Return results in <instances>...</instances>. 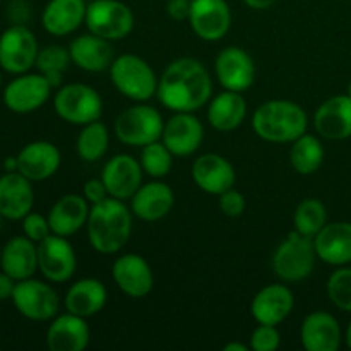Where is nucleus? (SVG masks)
<instances>
[{"label":"nucleus","instance_id":"nucleus-8","mask_svg":"<svg viewBox=\"0 0 351 351\" xmlns=\"http://www.w3.org/2000/svg\"><path fill=\"white\" fill-rule=\"evenodd\" d=\"M86 26L89 33L108 41L123 40L134 29V14L120 0H93L86 9Z\"/></svg>","mask_w":351,"mask_h":351},{"label":"nucleus","instance_id":"nucleus-43","mask_svg":"<svg viewBox=\"0 0 351 351\" xmlns=\"http://www.w3.org/2000/svg\"><path fill=\"white\" fill-rule=\"evenodd\" d=\"M31 9L26 0H10L7 5V17L10 24H26L29 21Z\"/></svg>","mask_w":351,"mask_h":351},{"label":"nucleus","instance_id":"nucleus-23","mask_svg":"<svg viewBox=\"0 0 351 351\" xmlns=\"http://www.w3.org/2000/svg\"><path fill=\"white\" fill-rule=\"evenodd\" d=\"M314 127L319 136L329 141H345L351 137V98L338 95L319 105L314 115Z\"/></svg>","mask_w":351,"mask_h":351},{"label":"nucleus","instance_id":"nucleus-11","mask_svg":"<svg viewBox=\"0 0 351 351\" xmlns=\"http://www.w3.org/2000/svg\"><path fill=\"white\" fill-rule=\"evenodd\" d=\"M77 267L75 250L67 237L50 233L38 243V269L50 283H65Z\"/></svg>","mask_w":351,"mask_h":351},{"label":"nucleus","instance_id":"nucleus-32","mask_svg":"<svg viewBox=\"0 0 351 351\" xmlns=\"http://www.w3.org/2000/svg\"><path fill=\"white\" fill-rule=\"evenodd\" d=\"M247 115V101L242 93L225 89L211 99L208 106V120L213 129L232 132L242 125Z\"/></svg>","mask_w":351,"mask_h":351},{"label":"nucleus","instance_id":"nucleus-47","mask_svg":"<svg viewBox=\"0 0 351 351\" xmlns=\"http://www.w3.org/2000/svg\"><path fill=\"white\" fill-rule=\"evenodd\" d=\"M3 168L5 171H17V156H9L3 161Z\"/></svg>","mask_w":351,"mask_h":351},{"label":"nucleus","instance_id":"nucleus-48","mask_svg":"<svg viewBox=\"0 0 351 351\" xmlns=\"http://www.w3.org/2000/svg\"><path fill=\"white\" fill-rule=\"evenodd\" d=\"M249 346L243 345V343H228V345L223 346V351H247Z\"/></svg>","mask_w":351,"mask_h":351},{"label":"nucleus","instance_id":"nucleus-20","mask_svg":"<svg viewBox=\"0 0 351 351\" xmlns=\"http://www.w3.org/2000/svg\"><path fill=\"white\" fill-rule=\"evenodd\" d=\"M293 305V293L287 285H267L252 298L250 314L257 324L278 326L291 314Z\"/></svg>","mask_w":351,"mask_h":351},{"label":"nucleus","instance_id":"nucleus-7","mask_svg":"<svg viewBox=\"0 0 351 351\" xmlns=\"http://www.w3.org/2000/svg\"><path fill=\"white\" fill-rule=\"evenodd\" d=\"M163 117L149 105H134L123 110L115 120V136L127 146L144 147L161 139Z\"/></svg>","mask_w":351,"mask_h":351},{"label":"nucleus","instance_id":"nucleus-21","mask_svg":"<svg viewBox=\"0 0 351 351\" xmlns=\"http://www.w3.org/2000/svg\"><path fill=\"white\" fill-rule=\"evenodd\" d=\"M91 331L84 317L67 312L55 315L47 329V346L50 351H84Z\"/></svg>","mask_w":351,"mask_h":351},{"label":"nucleus","instance_id":"nucleus-15","mask_svg":"<svg viewBox=\"0 0 351 351\" xmlns=\"http://www.w3.org/2000/svg\"><path fill=\"white\" fill-rule=\"evenodd\" d=\"M143 167L141 161L130 154H115L105 163L101 180L108 195L120 201H130L137 189L143 185Z\"/></svg>","mask_w":351,"mask_h":351},{"label":"nucleus","instance_id":"nucleus-27","mask_svg":"<svg viewBox=\"0 0 351 351\" xmlns=\"http://www.w3.org/2000/svg\"><path fill=\"white\" fill-rule=\"evenodd\" d=\"M86 0H48L41 12V24L51 36H67L86 19Z\"/></svg>","mask_w":351,"mask_h":351},{"label":"nucleus","instance_id":"nucleus-13","mask_svg":"<svg viewBox=\"0 0 351 351\" xmlns=\"http://www.w3.org/2000/svg\"><path fill=\"white\" fill-rule=\"evenodd\" d=\"M189 23L204 41H219L232 27V10L226 0H191Z\"/></svg>","mask_w":351,"mask_h":351},{"label":"nucleus","instance_id":"nucleus-25","mask_svg":"<svg viewBox=\"0 0 351 351\" xmlns=\"http://www.w3.org/2000/svg\"><path fill=\"white\" fill-rule=\"evenodd\" d=\"M175 194L165 182L154 180L137 189L130 197V211L143 221H160L173 209Z\"/></svg>","mask_w":351,"mask_h":351},{"label":"nucleus","instance_id":"nucleus-51","mask_svg":"<svg viewBox=\"0 0 351 351\" xmlns=\"http://www.w3.org/2000/svg\"><path fill=\"white\" fill-rule=\"evenodd\" d=\"M346 95H348L350 98H351V81H350V84H348V93H346Z\"/></svg>","mask_w":351,"mask_h":351},{"label":"nucleus","instance_id":"nucleus-14","mask_svg":"<svg viewBox=\"0 0 351 351\" xmlns=\"http://www.w3.org/2000/svg\"><path fill=\"white\" fill-rule=\"evenodd\" d=\"M215 72L223 88L243 93L256 81L257 69L254 58L243 48L226 47L216 57Z\"/></svg>","mask_w":351,"mask_h":351},{"label":"nucleus","instance_id":"nucleus-6","mask_svg":"<svg viewBox=\"0 0 351 351\" xmlns=\"http://www.w3.org/2000/svg\"><path fill=\"white\" fill-rule=\"evenodd\" d=\"M53 108L64 122L72 125H86L99 120L103 113V99L91 86L72 82L60 86L55 93Z\"/></svg>","mask_w":351,"mask_h":351},{"label":"nucleus","instance_id":"nucleus-45","mask_svg":"<svg viewBox=\"0 0 351 351\" xmlns=\"http://www.w3.org/2000/svg\"><path fill=\"white\" fill-rule=\"evenodd\" d=\"M17 281L12 276L5 273V271H0V302L12 300L14 290H16Z\"/></svg>","mask_w":351,"mask_h":351},{"label":"nucleus","instance_id":"nucleus-36","mask_svg":"<svg viewBox=\"0 0 351 351\" xmlns=\"http://www.w3.org/2000/svg\"><path fill=\"white\" fill-rule=\"evenodd\" d=\"M141 167L144 173L153 178L167 177L173 167V153L163 144V141H154L141 151Z\"/></svg>","mask_w":351,"mask_h":351},{"label":"nucleus","instance_id":"nucleus-18","mask_svg":"<svg viewBox=\"0 0 351 351\" xmlns=\"http://www.w3.org/2000/svg\"><path fill=\"white\" fill-rule=\"evenodd\" d=\"M60 163V151L50 141H33L17 154V171L31 182H43L53 177Z\"/></svg>","mask_w":351,"mask_h":351},{"label":"nucleus","instance_id":"nucleus-52","mask_svg":"<svg viewBox=\"0 0 351 351\" xmlns=\"http://www.w3.org/2000/svg\"><path fill=\"white\" fill-rule=\"evenodd\" d=\"M0 86H2V69H0Z\"/></svg>","mask_w":351,"mask_h":351},{"label":"nucleus","instance_id":"nucleus-53","mask_svg":"<svg viewBox=\"0 0 351 351\" xmlns=\"http://www.w3.org/2000/svg\"><path fill=\"white\" fill-rule=\"evenodd\" d=\"M0 261H2V249H0Z\"/></svg>","mask_w":351,"mask_h":351},{"label":"nucleus","instance_id":"nucleus-39","mask_svg":"<svg viewBox=\"0 0 351 351\" xmlns=\"http://www.w3.org/2000/svg\"><path fill=\"white\" fill-rule=\"evenodd\" d=\"M281 345V336L276 326L259 324L250 336V346L252 351H276Z\"/></svg>","mask_w":351,"mask_h":351},{"label":"nucleus","instance_id":"nucleus-38","mask_svg":"<svg viewBox=\"0 0 351 351\" xmlns=\"http://www.w3.org/2000/svg\"><path fill=\"white\" fill-rule=\"evenodd\" d=\"M71 62L72 58L69 53V48L62 47V45H48V47L40 48L34 67L43 75L64 74Z\"/></svg>","mask_w":351,"mask_h":351},{"label":"nucleus","instance_id":"nucleus-54","mask_svg":"<svg viewBox=\"0 0 351 351\" xmlns=\"http://www.w3.org/2000/svg\"><path fill=\"white\" fill-rule=\"evenodd\" d=\"M0 2H3V0H0Z\"/></svg>","mask_w":351,"mask_h":351},{"label":"nucleus","instance_id":"nucleus-19","mask_svg":"<svg viewBox=\"0 0 351 351\" xmlns=\"http://www.w3.org/2000/svg\"><path fill=\"white\" fill-rule=\"evenodd\" d=\"M33 182L19 171H5L0 177V215L10 221H19L33 211Z\"/></svg>","mask_w":351,"mask_h":351},{"label":"nucleus","instance_id":"nucleus-31","mask_svg":"<svg viewBox=\"0 0 351 351\" xmlns=\"http://www.w3.org/2000/svg\"><path fill=\"white\" fill-rule=\"evenodd\" d=\"M108 300L106 287L96 278H82L75 281L65 293V308L67 312L88 319L103 311Z\"/></svg>","mask_w":351,"mask_h":351},{"label":"nucleus","instance_id":"nucleus-33","mask_svg":"<svg viewBox=\"0 0 351 351\" xmlns=\"http://www.w3.org/2000/svg\"><path fill=\"white\" fill-rule=\"evenodd\" d=\"M291 167L300 175H312L321 168L324 161V146L319 137L305 132L291 143L290 149Z\"/></svg>","mask_w":351,"mask_h":351},{"label":"nucleus","instance_id":"nucleus-28","mask_svg":"<svg viewBox=\"0 0 351 351\" xmlns=\"http://www.w3.org/2000/svg\"><path fill=\"white\" fill-rule=\"evenodd\" d=\"M89 202L84 195L67 194L62 195L48 213V223H50L51 233L60 237H72L88 223Z\"/></svg>","mask_w":351,"mask_h":351},{"label":"nucleus","instance_id":"nucleus-42","mask_svg":"<svg viewBox=\"0 0 351 351\" xmlns=\"http://www.w3.org/2000/svg\"><path fill=\"white\" fill-rule=\"evenodd\" d=\"M82 195L86 197V201L89 204H98V202L108 199V191H106L105 184H103L101 178H93V180H88L84 184V189H82Z\"/></svg>","mask_w":351,"mask_h":351},{"label":"nucleus","instance_id":"nucleus-17","mask_svg":"<svg viewBox=\"0 0 351 351\" xmlns=\"http://www.w3.org/2000/svg\"><path fill=\"white\" fill-rule=\"evenodd\" d=\"M204 127L191 112H177L165 122L161 141L173 156H191L201 147Z\"/></svg>","mask_w":351,"mask_h":351},{"label":"nucleus","instance_id":"nucleus-35","mask_svg":"<svg viewBox=\"0 0 351 351\" xmlns=\"http://www.w3.org/2000/svg\"><path fill=\"white\" fill-rule=\"evenodd\" d=\"M326 225H328V209L319 199H304L295 209L293 228L302 235L314 239Z\"/></svg>","mask_w":351,"mask_h":351},{"label":"nucleus","instance_id":"nucleus-24","mask_svg":"<svg viewBox=\"0 0 351 351\" xmlns=\"http://www.w3.org/2000/svg\"><path fill=\"white\" fill-rule=\"evenodd\" d=\"M341 339V326L329 312L315 311L302 322L300 341L307 351H338Z\"/></svg>","mask_w":351,"mask_h":351},{"label":"nucleus","instance_id":"nucleus-3","mask_svg":"<svg viewBox=\"0 0 351 351\" xmlns=\"http://www.w3.org/2000/svg\"><path fill=\"white\" fill-rule=\"evenodd\" d=\"M308 117L298 103L271 99L263 103L252 115V129L267 143H293L307 132Z\"/></svg>","mask_w":351,"mask_h":351},{"label":"nucleus","instance_id":"nucleus-44","mask_svg":"<svg viewBox=\"0 0 351 351\" xmlns=\"http://www.w3.org/2000/svg\"><path fill=\"white\" fill-rule=\"evenodd\" d=\"M167 12L175 21H189L191 0H168Z\"/></svg>","mask_w":351,"mask_h":351},{"label":"nucleus","instance_id":"nucleus-1","mask_svg":"<svg viewBox=\"0 0 351 351\" xmlns=\"http://www.w3.org/2000/svg\"><path fill=\"white\" fill-rule=\"evenodd\" d=\"M213 81L199 60L182 57L165 69L158 81V98L171 112H195L209 101Z\"/></svg>","mask_w":351,"mask_h":351},{"label":"nucleus","instance_id":"nucleus-34","mask_svg":"<svg viewBox=\"0 0 351 351\" xmlns=\"http://www.w3.org/2000/svg\"><path fill=\"white\" fill-rule=\"evenodd\" d=\"M108 146L110 134L105 123L95 120V122L82 125V130L77 136V143H75V149L82 160L88 163L101 160L108 151Z\"/></svg>","mask_w":351,"mask_h":351},{"label":"nucleus","instance_id":"nucleus-46","mask_svg":"<svg viewBox=\"0 0 351 351\" xmlns=\"http://www.w3.org/2000/svg\"><path fill=\"white\" fill-rule=\"evenodd\" d=\"M276 2L278 0H243V3L254 10H266L273 7Z\"/></svg>","mask_w":351,"mask_h":351},{"label":"nucleus","instance_id":"nucleus-26","mask_svg":"<svg viewBox=\"0 0 351 351\" xmlns=\"http://www.w3.org/2000/svg\"><path fill=\"white\" fill-rule=\"evenodd\" d=\"M315 254L329 266H348L351 263V223H328L314 237Z\"/></svg>","mask_w":351,"mask_h":351},{"label":"nucleus","instance_id":"nucleus-2","mask_svg":"<svg viewBox=\"0 0 351 351\" xmlns=\"http://www.w3.org/2000/svg\"><path fill=\"white\" fill-rule=\"evenodd\" d=\"M132 211L120 199L108 197L89 209L88 240L99 254H117L125 247L132 235Z\"/></svg>","mask_w":351,"mask_h":351},{"label":"nucleus","instance_id":"nucleus-16","mask_svg":"<svg viewBox=\"0 0 351 351\" xmlns=\"http://www.w3.org/2000/svg\"><path fill=\"white\" fill-rule=\"evenodd\" d=\"M112 276L122 293L130 298H144L154 287L153 269L139 254H123L112 266Z\"/></svg>","mask_w":351,"mask_h":351},{"label":"nucleus","instance_id":"nucleus-40","mask_svg":"<svg viewBox=\"0 0 351 351\" xmlns=\"http://www.w3.org/2000/svg\"><path fill=\"white\" fill-rule=\"evenodd\" d=\"M21 221H23L24 235H26L27 239L33 240V242H36V243H40L41 240H45L51 233L48 218H47V216L40 215V213L31 211L29 215L24 216Z\"/></svg>","mask_w":351,"mask_h":351},{"label":"nucleus","instance_id":"nucleus-9","mask_svg":"<svg viewBox=\"0 0 351 351\" xmlns=\"http://www.w3.org/2000/svg\"><path fill=\"white\" fill-rule=\"evenodd\" d=\"M38 40L26 24H10L0 34V69L9 74H26L36 65Z\"/></svg>","mask_w":351,"mask_h":351},{"label":"nucleus","instance_id":"nucleus-50","mask_svg":"<svg viewBox=\"0 0 351 351\" xmlns=\"http://www.w3.org/2000/svg\"><path fill=\"white\" fill-rule=\"evenodd\" d=\"M3 219H5V218H3V216H2V215H0V232H2V225H3Z\"/></svg>","mask_w":351,"mask_h":351},{"label":"nucleus","instance_id":"nucleus-22","mask_svg":"<svg viewBox=\"0 0 351 351\" xmlns=\"http://www.w3.org/2000/svg\"><path fill=\"white\" fill-rule=\"evenodd\" d=\"M192 178L202 192L221 195L235 185V168L226 158L208 153L199 156L192 165Z\"/></svg>","mask_w":351,"mask_h":351},{"label":"nucleus","instance_id":"nucleus-12","mask_svg":"<svg viewBox=\"0 0 351 351\" xmlns=\"http://www.w3.org/2000/svg\"><path fill=\"white\" fill-rule=\"evenodd\" d=\"M51 86L41 72L38 74H19L3 89V105L14 113H31L48 101Z\"/></svg>","mask_w":351,"mask_h":351},{"label":"nucleus","instance_id":"nucleus-10","mask_svg":"<svg viewBox=\"0 0 351 351\" xmlns=\"http://www.w3.org/2000/svg\"><path fill=\"white\" fill-rule=\"evenodd\" d=\"M12 304L23 317L34 322L51 321L60 307V300L53 287L33 278L17 281Z\"/></svg>","mask_w":351,"mask_h":351},{"label":"nucleus","instance_id":"nucleus-49","mask_svg":"<svg viewBox=\"0 0 351 351\" xmlns=\"http://www.w3.org/2000/svg\"><path fill=\"white\" fill-rule=\"evenodd\" d=\"M345 341H346V346L351 350V321L348 324V328H346V332H345Z\"/></svg>","mask_w":351,"mask_h":351},{"label":"nucleus","instance_id":"nucleus-5","mask_svg":"<svg viewBox=\"0 0 351 351\" xmlns=\"http://www.w3.org/2000/svg\"><path fill=\"white\" fill-rule=\"evenodd\" d=\"M315 257L317 254H315L314 239L293 230L274 250L271 266L281 281L297 283L311 276L315 266Z\"/></svg>","mask_w":351,"mask_h":351},{"label":"nucleus","instance_id":"nucleus-4","mask_svg":"<svg viewBox=\"0 0 351 351\" xmlns=\"http://www.w3.org/2000/svg\"><path fill=\"white\" fill-rule=\"evenodd\" d=\"M110 79L120 95L132 101L144 103L158 93V81L153 67L137 55L125 53L110 65Z\"/></svg>","mask_w":351,"mask_h":351},{"label":"nucleus","instance_id":"nucleus-29","mask_svg":"<svg viewBox=\"0 0 351 351\" xmlns=\"http://www.w3.org/2000/svg\"><path fill=\"white\" fill-rule=\"evenodd\" d=\"M72 64L88 72H103L110 69L113 58V48L108 40L96 34H81L69 45Z\"/></svg>","mask_w":351,"mask_h":351},{"label":"nucleus","instance_id":"nucleus-30","mask_svg":"<svg viewBox=\"0 0 351 351\" xmlns=\"http://www.w3.org/2000/svg\"><path fill=\"white\" fill-rule=\"evenodd\" d=\"M0 269L5 271L16 281L33 278L38 271V243L26 235L12 237L2 247Z\"/></svg>","mask_w":351,"mask_h":351},{"label":"nucleus","instance_id":"nucleus-37","mask_svg":"<svg viewBox=\"0 0 351 351\" xmlns=\"http://www.w3.org/2000/svg\"><path fill=\"white\" fill-rule=\"evenodd\" d=\"M328 297L335 307L351 314V267L341 266L329 276Z\"/></svg>","mask_w":351,"mask_h":351},{"label":"nucleus","instance_id":"nucleus-41","mask_svg":"<svg viewBox=\"0 0 351 351\" xmlns=\"http://www.w3.org/2000/svg\"><path fill=\"white\" fill-rule=\"evenodd\" d=\"M219 208H221L223 215L228 216V218H239L247 208L245 197H243L242 192L232 187L219 195Z\"/></svg>","mask_w":351,"mask_h":351}]
</instances>
